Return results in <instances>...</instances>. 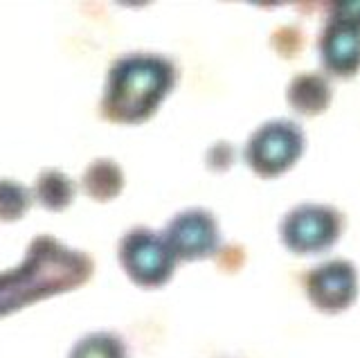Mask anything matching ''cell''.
<instances>
[{"instance_id": "obj_5", "label": "cell", "mask_w": 360, "mask_h": 358, "mask_svg": "<svg viewBox=\"0 0 360 358\" xmlns=\"http://www.w3.org/2000/svg\"><path fill=\"white\" fill-rule=\"evenodd\" d=\"M340 234V215L324 205H300L281 223V239L292 252L331 248Z\"/></svg>"}, {"instance_id": "obj_4", "label": "cell", "mask_w": 360, "mask_h": 358, "mask_svg": "<svg viewBox=\"0 0 360 358\" xmlns=\"http://www.w3.org/2000/svg\"><path fill=\"white\" fill-rule=\"evenodd\" d=\"M304 133L295 122L275 120L248 140L245 160L259 176H277L300 158Z\"/></svg>"}, {"instance_id": "obj_11", "label": "cell", "mask_w": 360, "mask_h": 358, "mask_svg": "<svg viewBox=\"0 0 360 358\" xmlns=\"http://www.w3.org/2000/svg\"><path fill=\"white\" fill-rule=\"evenodd\" d=\"M34 194H37L39 203L43 207H48L52 212H59V210H65L72 203L75 185L65 174L56 172V170H45L39 176L37 187H34Z\"/></svg>"}, {"instance_id": "obj_13", "label": "cell", "mask_w": 360, "mask_h": 358, "mask_svg": "<svg viewBox=\"0 0 360 358\" xmlns=\"http://www.w3.org/2000/svg\"><path fill=\"white\" fill-rule=\"evenodd\" d=\"M30 205L27 189L16 181H0V221H16L25 215Z\"/></svg>"}, {"instance_id": "obj_7", "label": "cell", "mask_w": 360, "mask_h": 358, "mask_svg": "<svg viewBox=\"0 0 360 358\" xmlns=\"http://www.w3.org/2000/svg\"><path fill=\"white\" fill-rule=\"evenodd\" d=\"M165 241L169 243L176 260H202L219 248V226L205 210H185L169 221L165 230Z\"/></svg>"}, {"instance_id": "obj_2", "label": "cell", "mask_w": 360, "mask_h": 358, "mask_svg": "<svg viewBox=\"0 0 360 358\" xmlns=\"http://www.w3.org/2000/svg\"><path fill=\"white\" fill-rule=\"evenodd\" d=\"M176 82L174 65L155 54H129L112 63L106 93L104 115L122 124H138L151 117L153 110L172 91Z\"/></svg>"}, {"instance_id": "obj_10", "label": "cell", "mask_w": 360, "mask_h": 358, "mask_svg": "<svg viewBox=\"0 0 360 358\" xmlns=\"http://www.w3.org/2000/svg\"><path fill=\"white\" fill-rule=\"evenodd\" d=\"M124 187V174L112 160H95L84 174V189L95 200L115 198Z\"/></svg>"}, {"instance_id": "obj_8", "label": "cell", "mask_w": 360, "mask_h": 358, "mask_svg": "<svg viewBox=\"0 0 360 358\" xmlns=\"http://www.w3.org/2000/svg\"><path fill=\"white\" fill-rule=\"evenodd\" d=\"M356 271L349 262H329L318 266L307 277V293L322 311L347 309L356 298Z\"/></svg>"}, {"instance_id": "obj_6", "label": "cell", "mask_w": 360, "mask_h": 358, "mask_svg": "<svg viewBox=\"0 0 360 358\" xmlns=\"http://www.w3.org/2000/svg\"><path fill=\"white\" fill-rule=\"evenodd\" d=\"M345 16H333L326 25L320 48L322 59L333 75L352 77L360 68V5H340Z\"/></svg>"}, {"instance_id": "obj_12", "label": "cell", "mask_w": 360, "mask_h": 358, "mask_svg": "<svg viewBox=\"0 0 360 358\" xmlns=\"http://www.w3.org/2000/svg\"><path fill=\"white\" fill-rule=\"evenodd\" d=\"M70 358H127V345L117 335L97 331L79 340Z\"/></svg>"}, {"instance_id": "obj_1", "label": "cell", "mask_w": 360, "mask_h": 358, "mask_svg": "<svg viewBox=\"0 0 360 358\" xmlns=\"http://www.w3.org/2000/svg\"><path fill=\"white\" fill-rule=\"evenodd\" d=\"M93 273L88 255L70 250L52 237H39L16 271L0 275V316L11 309L84 284Z\"/></svg>"}, {"instance_id": "obj_3", "label": "cell", "mask_w": 360, "mask_h": 358, "mask_svg": "<svg viewBox=\"0 0 360 358\" xmlns=\"http://www.w3.org/2000/svg\"><path fill=\"white\" fill-rule=\"evenodd\" d=\"M120 262L133 282L144 288L162 286L176 268L169 243L149 228H135L122 239Z\"/></svg>"}, {"instance_id": "obj_9", "label": "cell", "mask_w": 360, "mask_h": 358, "mask_svg": "<svg viewBox=\"0 0 360 358\" xmlns=\"http://www.w3.org/2000/svg\"><path fill=\"white\" fill-rule=\"evenodd\" d=\"M329 97H331L329 84L315 75L297 77L288 88V102L292 104V108L309 115L320 113L322 108H326Z\"/></svg>"}]
</instances>
